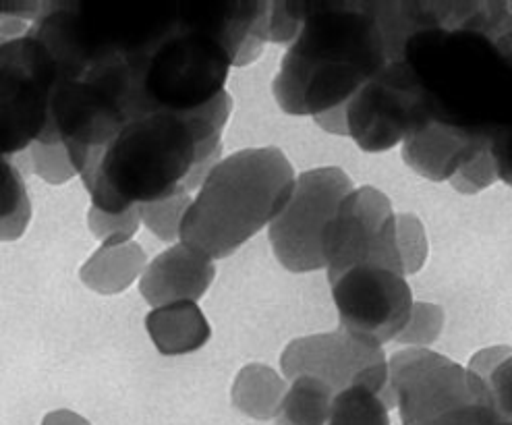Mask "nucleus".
Here are the masks:
<instances>
[{"label": "nucleus", "instance_id": "3", "mask_svg": "<svg viewBox=\"0 0 512 425\" xmlns=\"http://www.w3.org/2000/svg\"><path fill=\"white\" fill-rule=\"evenodd\" d=\"M295 168L278 148H247L222 158L197 189L179 229L183 245L229 258L289 204Z\"/></svg>", "mask_w": 512, "mask_h": 425}, {"label": "nucleus", "instance_id": "13", "mask_svg": "<svg viewBox=\"0 0 512 425\" xmlns=\"http://www.w3.org/2000/svg\"><path fill=\"white\" fill-rule=\"evenodd\" d=\"M146 330L154 347L168 357L202 349L212 334L204 311L191 301L154 307L146 318Z\"/></svg>", "mask_w": 512, "mask_h": 425}, {"label": "nucleus", "instance_id": "22", "mask_svg": "<svg viewBox=\"0 0 512 425\" xmlns=\"http://www.w3.org/2000/svg\"><path fill=\"white\" fill-rule=\"evenodd\" d=\"M444 324L442 309L432 303H415L411 311V320L403 334L398 336V343L413 345V349H423L425 345L434 343L440 336Z\"/></svg>", "mask_w": 512, "mask_h": 425}, {"label": "nucleus", "instance_id": "21", "mask_svg": "<svg viewBox=\"0 0 512 425\" xmlns=\"http://www.w3.org/2000/svg\"><path fill=\"white\" fill-rule=\"evenodd\" d=\"M139 224H141V216L137 206L121 214H108L92 206L88 214L90 231L102 243L133 241V235L139 231Z\"/></svg>", "mask_w": 512, "mask_h": 425}, {"label": "nucleus", "instance_id": "12", "mask_svg": "<svg viewBox=\"0 0 512 425\" xmlns=\"http://www.w3.org/2000/svg\"><path fill=\"white\" fill-rule=\"evenodd\" d=\"M216 276L214 262L177 243L154 258L139 278V293L152 307L202 299Z\"/></svg>", "mask_w": 512, "mask_h": 425}, {"label": "nucleus", "instance_id": "32", "mask_svg": "<svg viewBox=\"0 0 512 425\" xmlns=\"http://www.w3.org/2000/svg\"><path fill=\"white\" fill-rule=\"evenodd\" d=\"M42 425H90V421L81 417L75 411H67V409H59V411H52L44 417Z\"/></svg>", "mask_w": 512, "mask_h": 425}, {"label": "nucleus", "instance_id": "27", "mask_svg": "<svg viewBox=\"0 0 512 425\" xmlns=\"http://www.w3.org/2000/svg\"><path fill=\"white\" fill-rule=\"evenodd\" d=\"M490 154L496 164V175L512 187V131H494Z\"/></svg>", "mask_w": 512, "mask_h": 425}, {"label": "nucleus", "instance_id": "29", "mask_svg": "<svg viewBox=\"0 0 512 425\" xmlns=\"http://www.w3.org/2000/svg\"><path fill=\"white\" fill-rule=\"evenodd\" d=\"M32 220V202L30 195L25 197L21 206L7 218H0V241H17L25 235Z\"/></svg>", "mask_w": 512, "mask_h": 425}, {"label": "nucleus", "instance_id": "30", "mask_svg": "<svg viewBox=\"0 0 512 425\" xmlns=\"http://www.w3.org/2000/svg\"><path fill=\"white\" fill-rule=\"evenodd\" d=\"M42 3H27V0H7L3 3L0 0V23L5 21H27V23H34L36 17L40 15Z\"/></svg>", "mask_w": 512, "mask_h": 425}, {"label": "nucleus", "instance_id": "26", "mask_svg": "<svg viewBox=\"0 0 512 425\" xmlns=\"http://www.w3.org/2000/svg\"><path fill=\"white\" fill-rule=\"evenodd\" d=\"M488 388L498 413L512 421V355L496 367L488 380Z\"/></svg>", "mask_w": 512, "mask_h": 425}, {"label": "nucleus", "instance_id": "1", "mask_svg": "<svg viewBox=\"0 0 512 425\" xmlns=\"http://www.w3.org/2000/svg\"><path fill=\"white\" fill-rule=\"evenodd\" d=\"M233 98L220 94L193 112H148L135 117L94 115L59 133L75 173L108 214L183 193L199 162L222 160V129Z\"/></svg>", "mask_w": 512, "mask_h": 425}, {"label": "nucleus", "instance_id": "31", "mask_svg": "<svg viewBox=\"0 0 512 425\" xmlns=\"http://www.w3.org/2000/svg\"><path fill=\"white\" fill-rule=\"evenodd\" d=\"M316 123L334 135H347V119H345V106L334 108L324 112V115L316 117Z\"/></svg>", "mask_w": 512, "mask_h": 425}, {"label": "nucleus", "instance_id": "4", "mask_svg": "<svg viewBox=\"0 0 512 425\" xmlns=\"http://www.w3.org/2000/svg\"><path fill=\"white\" fill-rule=\"evenodd\" d=\"M386 407H398L403 425H494L502 417L488 384L467 367L413 347L388 361Z\"/></svg>", "mask_w": 512, "mask_h": 425}, {"label": "nucleus", "instance_id": "2", "mask_svg": "<svg viewBox=\"0 0 512 425\" xmlns=\"http://www.w3.org/2000/svg\"><path fill=\"white\" fill-rule=\"evenodd\" d=\"M390 61L376 3H305L272 92L284 112L316 119L347 106Z\"/></svg>", "mask_w": 512, "mask_h": 425}, {"label": "nucleus", "instance_id": "5", "mask_svg": "<svg viewBox=\"0 0 512 425\" xmlns=\"http://www.w3.org/2000/svg\"><path fill=\"white\" fill-rule=\"evenodd\" d=\"M54 90L56 67L38 38L0 44V154L11 158L36 141H61L52 127Z\"/></svg>", "mask_w": 512, "mask_h": 425}, {"label": "nucleus", "instance_id": "16", "mask_svg": "<svg viewBox=\"0 0 512 425\" xmlns=\"http://www.w3.org/2000/svg\"><path fill=\"white\" fill-rule=\"evenodd\" d=\"M338 392L316 376H297L284 394L278 425H328L334 396Z\"/></svg>", "mask_w": 512, "mask_h": 425}, {"label": "nucleus", "instance_id": "20", "mask_svg": "<svg viewBox=\"0 0 512 425\" xmlns=\"http://www.w3.org/2000/svg\"><path fill=\"white\" fill-rule=\"evenodd\" d=\"M27 152H30L34 173L50 185H63L77 175L63 141H48V144L36 141Z\"/></svg>", "mask_w": 512, "mask_h": 425}, {"label": "nucleus", "instance_id": "24", "mask_svg": "<svg viewBox=\"0 0 512 425\" xmlns=\"http://www.w3.org/2000/svg\"><path fill=\"white\" fill-rule=\"evenodd\" d=\"M305 3H270L268 42H293L301 30Z\"/></svg>", "mask_w": 512, "mask_h": 425}, {"label": "nucleus", "instance_id": "25", "mask_svg": "<svg viewBox=\"0 0 512 425\" xmlns=\"http://www.w3.org/2000/svg\"><path fill=\"white\" fill-rule=\"evenodd\" d=\"M27 197L21 170L13 160L0 154V218L11 216Z\"/></svg>", "mask_w": 512, "mask_h": 425}, {"label": "nucleus", "instance_id": "9", "mask_svg": "<svg viewBox=\"0 0 512 425\" xmlns=\"http://www.w3.org/2000/svg\"><path fill=\"white\" fill-rule=\"evenodd\" d=\"M330 285L343 330L369 347L382 349L401 336L411 320L415 301L403 274L380 266H357Z\"/></svg>", "mask_w": 512, "mask_h": 425}, {"label": "nucleus", "instance_id": "6", "mask_svg": "<svg viewBox=\"0 0 512 425\" xmlns=\"http://www.w3.org/2000/svg\"><path fill=\"white\" fill-rule=\"evenodd\" d=\"M345 119L361 150L386 152L442 115L411 63L394 59L349 100Z\"/></svg>", "mask_w": 512, "mask_h": 425}, {"label": "nucleus", "instance_id": "18", "mask_svg": "<svg viewBox=\"0 0 512 425\" xmlns=\"http://www.w3.org/2000/svg\"><path fill=\"white\" fill-rule=\"evenodd\" d=\"M191 204V197L187 193H175L166 197V200H158L152 204L137 206L141 222L162 241H175L179 239L181 220Z\"/></svg>", "mask_w": 512, "mask_h": 425}, {"label": "nucleus", "instance_id": "8", "mask_svg": "<svg viewBox=\"0 0 512 425\" xmlns=\"http://www.w3.org/2000/svg\"><path fill=\"white\" fill-rule=\"evenodd\" d=\"M322 251L330 282L357 266L403 274L396 249V214L388 197L374 187L345 195L326 226Z\"/></svg>", "mask_w": 512, "mask_h": 425}, {"label": "nucleus", "instance_id": "10", "mask_svg": "<svg viewBox=\"0 0 512 425\" xmlns=\"http://www.w3.org/2000/svg\"><path fill=\"white\" fill-rule=\"evenodd\" d=\"M282 374L316 376L336 392L353 384L376 390L384 403L388 394V359L382 349L369 347L345 330L297 338L280 357Z\"/></svg>", "mask_w": 512, "mask_h": 425}, {"label": "nucleus", "instance_id": "17", "mask_svg": "<svg viewBox=\"0 0 512 425\" xmlns=\"http://www.w3.org/2000/svg\"><path fill=\"white\" fill-rule=\"evenodd\" d=\"M382 396L363 384H353L334 396L328 425H390Z\"/></svg>", "mask_w": 512, "mask_h": 425}, {"label": "nucleus", "instance_id": "23", "mask_svg": "<svg viewBox=\"0 0 512 425\" xmlns=\"http://www.w3.org/2000/svg\"><path fill=\"white\" fill-rule=\"evenodd\" d=\"M498 179L496 164L490 154V148L483 150L479 156H475L469 164H465L457 175L450 179V185L467 195L479 193L486 187H490Z\"/></svg>", "mask_w": 512, "mask_h": 425}, {"label": "nucleus", "instance_id": "19", "mask_svg": "<svg viewBox=\"0 0 512 425\" xmlns=\"http://www.w3.org/2000/svg\"><path fill=\"white\" fill-rule=\"evenodd\" d=\"M396 249L403 276L419 272L428 260L425 229L413 214H396Z\"/></svg>", "mask_w": 512, "mask_h": 425}, {"label": "nucleus", "instance_id": "14", "mask_svg": "<svg viewBox=\"0 0 512 425\" xmlns=\"http://www.w3.org/2000/svg\"><path fill=\"white\" fill-rule=\"evenodd\" d=\"M148 266L146 251L135 241L102 243L79 270L83 285L100 295L127 291Z\"/></svg>", "mask_w": 512, "mask_h": 425}, {"label": "nucleus", "instance_id": "15", "mask_svg": "<svg viewBox=\"0 0 512 425\" xmlns=\"http://www.w3.org/2000/svg\"><path fill=\"white\" fill-rule=\"evenodd\" d=\"M287 384L268 365L251 363L237 374L233 384V403L253 419H272L278 415Z\"/></svg>", "mask_w": 512, "mask_h": 425}, {"label": "nucleus", "instance_id": "7", "mask_svg": "<svg viewBox=\"0 0 512 425\" xmlns=\"http://www.w3.org/2000/svg\"><path fill=\"white\" fill-rule=\"evenodd\" d=\"M345 170L322 166L295 179L289 204L270 224V243L278 262L291 272H314L324 264V231L338 204L353 191Z\"/></svg>", "mask_w": 512, "mask_h": 425}, {"label": "nucleus", "instance_id": "11", "mask_svg": "<svg viewBox=\"0 0 512 425\" xmlns=\"http://www.w3.org/2000/svg\"><path fill=\"white\" fill-rule=\"evenodd\" d=\"M494 131L434 119L403 141L405 162L430 181H450L475 156L490 148Z\"/></svg>", "mask_w": 512, "mask_h": 425}, {"label": "nucleus", "instance_id": "28", "mask_svg": "<svg viewBox=\"0 0 512 425\" xmlns=\"http://www.w3.org/2000/svg\"><path fill=\"white\" fill-rule=\"evenodd\" d=\"M510 355H512V349H510V347H490V349H483V351H479L477 355L471 357L467 370H469L471 374H475L479 380H483V382L488 384V380H490V376L494 374L496 367H498L504 359H508Z\"/></svg>", "mask_w": 512, "mask_h": 425}]
</instances>
